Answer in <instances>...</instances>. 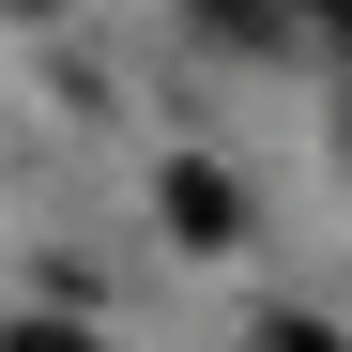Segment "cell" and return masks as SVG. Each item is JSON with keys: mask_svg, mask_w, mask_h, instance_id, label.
Here are the masks:
<instances>
[{"mask_svg": "<svg viewBox=\"0 0 352 352\" xmlns=\"http://www.w3.org/2000/svg\"><path fill=\"white\" fill-rule=\"evenodd\" d=\"M0 16H46V0H0Z\"/></svg>", "mask_w": 352, "mask_h": 352, "instance_id": "cell-5", "label": "cell"}, {"mask_svg": "<svg viewBox=\"0 0 352 352\" xmlns=\"http://www.w3.org/2000/svg\"><path fill=\"white\" fill-rule=\"evenodd\" d=\"M0 352H107V337H77V322H0Z\"/></svg>", "mask_w": 352, "mask_h": 352, "instance_id": "cell-3", "label": "cell"}, {"mask_svg": "<svg viewBox=\"0 0 352 352\" xmlns=\"http://www.w3.org/2000/svg\"><path fill=\"white\" fill-rule=\"evenodd\" d=\"M184 16L261 62H352V0H184Z\"/></svg>", "mask_w": 352, "mask_h": 352, "instance_id": "cell-1", "label": "cell"}, {"mask_svg": "<svg viewBox=\"0 0 352 352\" xmlns=\"http://www.w3.org/2000/svg\"><path fill=\"white\" fill-rule=\"evenodd\" d=\"M168 230L184 245H245V184L230 168H168Z\"/></svg>", "mask_w": 352, "mask_h": 352, "instance_id": "cell-2", "label": "cell"}, {"mask_svg": "<svg viewBox=\"0 0 352 352\" xmlns=\"http://www.w3.org/2000/svg\"><path fill=\"white\" fill-rule=\"evenodd\" d=\"M261 352H337V337L322 322H261Z\"/></svg>", "mask_w": 352, "mask_h": 352, "instance_id": "cell-4", "label": "cell"}]
</instances>
